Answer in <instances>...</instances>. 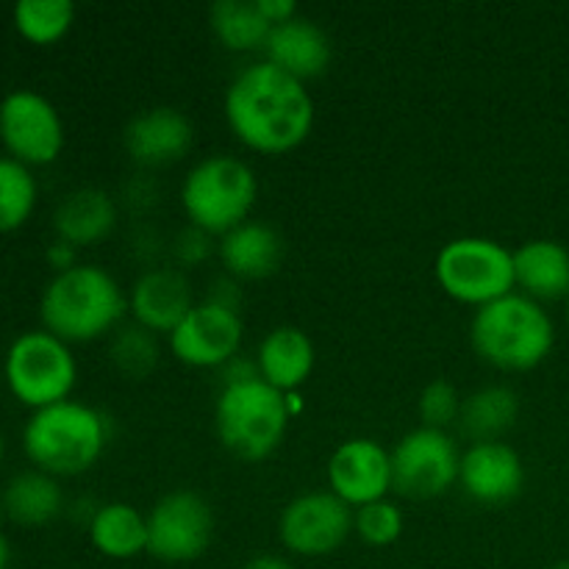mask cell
Returning a JSON list of instances; mask_svg holds the SVG:
<instances>
[{
  "label": "cell",
  "mask_w": 569,
  "mask_h": 569,
  "mask_svg": "<svg viewBox=\"0 0 569 569\" xmlns=\"http://www.w3.org/2000/svg\"><path fill=\"white\" fill-rule=\"evenodd\" d=\"M289 411L287 395L278 392L264 378L220 387L214 403L217 439L228 453L242 461H264L281 448L287 437Z\"/></svg>",
  "instance_id": "6"
},
{
  "label": "cell",
  "mask_w": 569,
  "mask_h": 569,
  "mask_svg": "<svg viewBox=\"0 0 569 569\" xmlns=\"http://www.w3.org/2000/svg\"><path fill=\"white\" fill-rule=\"evenodd\" d=\"M328 489L350 509H361L395 492L392 453L370 437H353L328 459Z\"/></svg>",
  "instance_id": "14"
},
{
  "label": "cell",
  "mask_w": 569,
  "mask_h": 569,
  "mask_svg": "<svg viewBox=\"0 0 569 569\" xmlns=\"http://www.w3.org/2000/svg\"><path fill=\"white\" fill-rule=\"evenodd\" d=\"M317 350L309 333L298 326H278L267 333L256 350L261 378L278 392H298L315 372Z\"/></svg>",
  "instance_id": "21"
},
{
  "label": "cell",
  "mask_w": 569,
  "mask_h": 569,
  "mask_svg": "<svg viewBox=\"0 0 569 569\" xmlns=\"http://www.w3.org/2000/svg\"><path fill=\"white\" fill-rule=\"evenodd\" d=\"M403 511L389 498L353 511V533L370 548H389L403 537Z\"/></svg>",
  "instance_id": "30"
},
{
  "label": "cell",
  "mask_w": 569,
  "mask_h": 569,
  "mask_svg": "<svg viewBox=\"0 0 569 569\" xmlns=\"http://www.w3.org/2000/svg\"><path fill=\"white\" fill-rule=\"evenodd\" d=\"M9 556H11L9 542H6L3 531H0V569H9Z\"/></svg>",
  "instance_id": "37"
},
{
  "label": "cell",
  "mask_w": 569,
  "mask_h": 569,
  "mask_svg": "<svg viewBox=\"0 0 569 569\" xmlns=\"http://www.w3.org/2000/svg\"><path fill=\"white\" fill-rule=\"evenodd\" d=\"M242 569H295V567L289 565L287 559H281V556H256V559H250Z\"/></svg>",
  "instance_id": "36"
},
{
  "label": "cell",
  "mask_w": 569,
  "mask_h": 569,
  "mask_svg": "<svg viewBox=\"0 0 569 569\" xmlns=\"http://www.w3.org/2000/svg\"><path fill=\"white\" fill-rule=\"evenodd\" d=\"M395 492L409 500H431L459 483L461 450L448 431L417 426L392 450Z\"/></svg>",
  "instance_id": "10"
},
{
  "label": "cell",
  "mask_w": 569,
  "mask_h": 569,
  "mask_svg": "<svg viewBox=\"0 0 569 569\" xmlns=\"http://www.w3.org/2000/svg\"><path fill=\"white\" fill-rule=\"evenodd\" d=\"M567 322H569V298H567Z\"/></svg>",
  "instance_id": "40"
},
{
  "label": "cell",
  "mask_w": 569,
  "mask_h": 569,
  "mask_svg": "<svg viewBox=\"0 0 569 569\" xmlns=\"http://www.w3.org/2000/svg\"><path fill=\"white\" fill-rule=\"evenodd\" d=\"M259 6H261V11H264V17L272 22V26L292 20L295 14H300L298 6H295L292 0H259Z\"/></svg>",
  "instance_id": "35"
},
{
  "label": "cell",
  "mask_w": 569,
  "mask_h": 569,
  "mask_svg": "<svg viewBox=\"0 0 569 569\" xmlns=\"http://www.w3.org/2000/svg\"><path fill=\"white\" fill-rule=\"evenodd\" d=\"M353 533V509L331 489L298 495L278 517V539L283 548L303 559H320L342 548Z\"/></svg>",
  "instance_id": "12"
},
{
  "label": "cell",
  "mask_w": 569,
  "mask_h": 569,
  "mask_svg": "<svg viewBox=\"0 0 569 569\" xmlns=\"http://www.w3.org/2000/svg\"><path fill=\"white\" fill-rule=\"evenodd\" d=\"M39 187L31 167L11 156H0V233H11L31 220Z\"/></svg>",
  "instance_id": "27"
},
{
  "label": "cell",
  "mask_w": 569,
  "mask_h": 569,
  "mask_svg": "<svg viewBox=\"0 0 569 569\" xmlns=\"http://www.w3.org/2000/svg\"><path fill=\"white\" fill-rule=\"evenodd\" d=\"M517 417H520V395L506 383H489L467 395L459 426L472 442H495L515 428Z\"/></svg>",
  "instance_id": "25"
},
{
  "label": "cell",
  "mask_w": 569,
  "mask_h": 569,
  "mask_svg": "<svg viewBox=\"0 0 569 569\" xmlns=\"http://www.w3.org/2000/svg\"><path fill=\"white\" fill-rule=\"evenodd\" d=\"M126 315V289L98 264H76L56 272L39 298L42 328L67 345L111 337Z\"/></svg>",
  "instance_id": "2"
},
{
  "label": "cell",
  "mask_w": 569,
  "mask_h": 569,
  "mask_svg": "<svg viewBox=\"0 0 569 569\" xmlns=\"http://www.w3.org/2000/svg\"><path fill=\"white\" fill-rule=\"evenodd\" d=\"M461 406H465V398L459 395V389L448 378H437V381L426 383L420 398H417L420 426L448 431L453 422L461 420Z\"/></svg>",
  "instance_id": "31"
},
{
  "label": "cell",
  "mask_w": 569,
  "mask_h": 569,
  "mask_svg": "<svg viewBox=\"0 0 569 569\" xmlns=\"http://www.w3.org/2000/svg\"><path fill=\"white\" fill-rule=\"evenodd\" d=\"M209 26L217 42L233 53L264 50L272 31L259 0H217L209 9Z\"/></svg>",
  "instance_id": "26"
},
{
  "label": "cell",
  "mask_w": 569,
  "mask_h": 569,
  "mask_svg": "<svg viewBox=\"0 0 569 569\" xmlns=\"http://www.w3.org/2000/svg\"><path fill=\"white\" fill-rule=\"evenodd\" d=\"M259 178L239 156L211 153L189 167L181 181V209L189 226L222 237L250 220Z\"/></svg>",
  "instance_id": "5"
},
{
  "label": "cell",
  "mask_w": 569,
  "mask_h": 569,
  "mask_svg": "<svg viewBox=\"0 0 569 569\" xmlns=\"http://www.w3.org/2000/svg\"><path fill=\"white\" fill-rule=\"evenodd\" d=\"M214 509L192 489H172L148 511V556L164 565H189L214 539Z\"/></svg>",
  "instance_id": "9"
},
{
  "label": "cell",
  "mask_w": 569,
  "mask_h": 569,
  "mask_svg": "<svg viewBox=\"0 0 569 569\" xmlns=\"http://www.w3.org/2000/svg\"><path fill=\"white\" fill-rule=\"evenodd\" d=\"M217 256L226 267V276L237 281H261L281 267L283 239L270 222L248 220L222 233L217 242Z\"/></svg>",
  "instance_id": "19"
},
{
  "label": "cell",
  "mask_w": 569,
  "mask_h": 569,
  "mask_svg": "<svg viewBox=\"0 0 569 569\" xmlns=\"http://www.w3.org/2000/svg\"><path fill=\"white\" fill-rule=\"evenodd\" d=\"M87 531L92 548L111 561H128L148 553V515L122 500L98 506L92 520L87 522Z\"/></svg>",
  "instance_id": "24"
},
{
  "label": "cell",
  "mask_w": 569,
  "mask_h": 569,
  "mask_svg": "<svg viewBox=\"0 0 569 569\" xmlns=\"http://www.w3.org/2000/svg\"><path fill=\"white\" fill-rule=\"evenodd\" d=\"M264 59L306 83L331 67L333 44L315 20L295 14L292 20L272 26L264 44Z\"/></svg>",
  "instance_id": "18"
},
{
  "label": "cell",
  "mask_w": 569,
  "mask_h": 569,
  "mask_svg": "<svg viewBox=\"0 0 569 569\" xmlns=\"http://www.w3.org/2000/svg\"><path fill=\"white\" fill-rule=\"evenodd\" d=\"M44 259H48V264L53 267L56 272H64L70 270V267L81 264V261H78V248H72L70 242H61V239H53V242L48 244Z\"/></svg>",
  "instance_id": "34"
},
{
  "label": "cell",
  "mask_w": 569,
  "mask_h": 569,
  "mask_svg": "<svg viewBox=\"0 0 569 569\" xmlns=\"http://www.w3.org/2000/svg\"><path fill=\"white\" fill-rule=\"evenodd\" d=\"M3 376L11 395L28 409L39 411L70 400L78 381V365L70 345L44 328L26 331L9 345Z\"/></svg>",
  "instance_id": "8"
},
{
  "label": "cell",
  "mask_w": 569,
  "mask_h": 569,
  "mask_svg": "<svg viewBox=\"0 0 569 569\" xmlns=\"http://www.w3.org/2000/svg\"><path fill=\"white\" fill-rule=\"evenodd\" d=\"M194 303L198 300H194L187 272L167 264L148 267L133 281L131 295H128V311L133 322L153 331L156 337H170Z\"/></svg>",
  "instance_id": "16"
},
{
  "label": "cell",
  "mask_w": 569,
  "mask_h": 569,
  "mask_svg": "<svg viewBox=\"0 0 569 569\" xmlns=\"http://www.w3.org/2000/svg\"><path fill=\"white\" fill-rule=\"evenodd\" d=\"M64 120L37 89H11L0 100V142L26 167L53 164L64 150Z\"/></svg>",
  "instance_id": "11"
},
{
  "label": "cell",
  "mask_w": 569,
  "mask_h": 569,
  "mask_svg": "<svg viewBox=\"0 0 569 569\" xmlns=\"http://www.w3.org/2000/svg\"><path fill=\"white\" fill-rule=\"evenodd\" d=\"M109 359L126 378H148L159 367L161 342L153 331L137 326V322H122L109 339Z\"/></svg>",
  "instance_id": "29"
},
{
  "label": "cell",
  "mask_w": 569,
  "mask_h": 569,
  "mask_svg": "<svg viewBox=\"0 0 569 569\" xmlns=\"http://www.w3.org/2000/svg\"><path fill=\"white\" fill-rule=\"evenodd\" d=\"M550 569H569V559L567 561H559V565H553Z\"/></svg>",
  "instance_id": "39"
},
{
  "label": "cell",
  "mask_w": 569,
  "mask_h": 569,
  "mask_svg": "<svg viewBox=\"0 0 569 569\" xmlns=\"http://www.w3.org/2000/svg\"><path fill=\"white\" fill-rule=\"evenodd\" d=\"M194 144V126L176 106H153L139 111L122 128V148L133 164L144 170L181 161Z\"/></svg>",
  "instance_id": "15"
},
{
  "label": "cell",
  "mask_w": 569,
  "mask_h": 569,
  "mask_svg": "<svg viewBox=\"0 0 569 569\" xmlns=\"http://www.w3.org/2000/svg\"><path fill=\"white\" fill-rule=\"evenodd\" d=\"M470 342L495 370L528 372L542 365L553 350L556 326L542 303L522 292H511L476 309Z\"/></svg>",
  "instance_id": "4"
},
{
  "label": "cell",
  "mask_w": 569,
  "mask_h": 569,
  "mask_svg": "<svg viewBox=\"0 0 569 569\" xmlns=\"http://www.w3.org/2000/svg\"><path fill=\"white\" fill-rule=\"evenodd\" d=\"M3 453H6V442H3V433H0V461H3Z\"/></svg>",
  "instance_id": "38"
},
{
  "label": "cell",
  "mask_w": 569,
  "mask_h": 569,
  "mask_svg": "<svg viewBox=\"0 0 569 569\" xmlns=\"http://www.w3.org/2000/svg\"><path fill=\"white\" fill-rule=\"evenodd\" d=\"M459 487L481 506H503L520 498L526 487V465L503 439L472 442L461 453Z\"/></svg>",
  "instance_id": "17"
},
{
  "label": "cell",
  "mask_w": 569,
  "mask_h": 569,
  "mask_svg": "<svg viewBox=\"0 0 569 569\" xmlns=\"http://www.w3.org/2000/svg\"><path fill=\"white\" fill-rule=\"evenodd\" d=\"M433 276L448 298L481 309L517 292L515 250L489 237L450 239L437 253Z\"/></svg>",
  "instance_id": "7"
},
{
  "label": "cell",
  "mask_w": 569,
  "mask_h": 569,
  "mask_svg": "<svg viewBox=\"0 0 569 569\" xmlns=\"http://www.w3.org/2000/svg\"><path fill=\"white\" fill-rule=\"evenodd\" d=\"M120 220L117 200L100 187H81L67 192L53 211L56 239L72 248H89L109 237Z\"/></svg>",
  "instance_id": "20"
},
{
  "label": "cell",
  "mask_w": 569,
  "mask_h": 569,
  "mask_svg": "<svg viewBox=\"0 0 569 569\" xmlns=\"http://www.w3.org/2000/svg\"><path fill=\"white\" fill-rule=\"evenodd\" d=\"M222 109L233 137L264 156H283L300 148L317 117L306 83L267 59L250 61L233 76Z\"/></svg>",
  "instance_id": "1"
},
{
  "label": "cell",
  "mask_w": 569,
  "mask_h": 569,
  "mask_svg": "<svg viewBox=\"0 0 569 569\" xmlns=\"http://www.w3.org/2000/svg\"><path fill=\"white\" fill-rule=\"evenodd\" d=\"M11 17L22 39L33 44H53L70 33L76 6L70 0H20Z\"/></svg>",
  "instance_id": "28"
},
{
  "label": "cell",
  "mask_w": 569,
  "mask_h": 569,
  "mask_svg": "<svg viewBox=\"0 0 569 569\" xmlns=\"http://www.w3.org/2000/svg\"><path fill=\"white\" fill-rule=\"evenodd\" d=\"M203 300H211L217 306H226V309H242V281L231 276H222L217 281H211L209 295Z\"/></svg>",
  "instance_id": "33"
},
{
  "label": "cell",
  "mask_w": 569,
  "mask_h": 569,
  "mask_svg": "<svg viewBox=\"0 0 569 569\" xmlns=\"http://www.w3.org/2000/svg\"><path fill=\"white\" fill-rule=\"evenodd\" d=\"M109 445L103 411L78 400L39 409L22 428V450L33 467L53 478H72L92 470Z\"/></svg>",
  "instance_id": "3"
},
{
  "label": "cell",
  "mask_w": 569,
  "mask_h": 569,
  "mask_svg": "<svg viewBox=\"0 0 569 569\" xmlns=\"http://www.w3.org/2000/svg\"><path fill=\"white\" fill-rule=\"evenodd\" d=\"M515 281L537 303L569 298V250L556 239L522 242L515 250Z\"/></svg>",
  "instance_id": "22"
},
{
  "label": "cell",
  "mask_w": 569,
  "mask_h": 569,
  "mask_svg": "<svg viewBox=\"0 0 569 569\" xmlns=\"http://www.w3.org/2000/svg\"><path fill=\"white\" fill-rule=\"evenodd\" d=\"M0 511L22 528L50 526L64 511V489L59 478L42 470H22L6 483Z\"/></svg>",
  "instance_id": "23"
},
{
  "label": "cell",
  "mask_w": 569,
  "mask_h": 569,
  "mask_svg": "<svg viewBox=\"0 0 569 569\" xmlns=\"http://www.w3.org/2000/svg\"><path fill=\"white\" fill-rule=\"evenodd\" d=\"M214 239L217 237H211V233L200 231V228L189 226L187 222V226L176 233V239H172L170 244V253L172 259H176L178 270L187 272L189 267H198L203 264V261H209L211 253H217Z\"/></svg>",
  "instance_id": "32"
},
{
  "label": "cell",
  "mask_w": 569,
  "mask_h": 569,
  "mask_svg": "<svg viewBox=\"0 0 569 569\" xmlns=\"http://www.w3.org/2000/svg\"><path fill=\"white\" fill-rule=\"evenodd\" d=\"M242 337L244 320L237 309L198 300L181 326L167 337V345L181 365L198 370H222L233 356H239Z\"/></svg>",
  "instance_id": "13"
}]
</instances>
